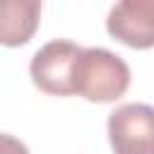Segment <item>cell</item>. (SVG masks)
<instances>
[{
	"mask_svg": "<svg viewBox=\"0 0 154 154\" xmlns=\"http://www.w3.org/2000/svg\"><path fill=\"white\" fill-rule=\"evenodd\" d=\"M130 87L128 63L108 48H84L75 72V94L91 103L118 101Z\"/></svg>",
	"mask_w": 154,
	"mask_h": 154,
	"instance_id": "6da1fadb",
	"label": "cell"
},
{
	"mask_svg": "<svg viewBox=\"0 0 154 154\" xmlns=\"http://www.w3.org/2000/svg\"><path fill=\"white\" fill-rule=\"evenodd\" d=\"M116 154H154V106L123 103L106 123Z\"/></svg>",
	"mask_w": 154,
	"mask_h": 154,
	"instance_id": "3957f363",
	"label": "cell"
},
{
	"mask_svg": "<svg viewBox=\"0 0 154 154\" xmlns=\"http://www.w3.org/2000/svg\"><path fill=\"white\" fill-rule=\"evenodd\" d=\"M82 51H84L82 46L67 38H53L43 43L29 63L31 82L41 91L53 94V96L75 94V72H77Z\"/></svg>",
	"mask_w": 154,
	"mask_h": 154,
	"instance_id": "7a4b0ae2",
	"label": "cell"
},
{
	"mask_svg": "<svg viewBox=\"0 0 154 154\" xmlns=\"http://www.w3.org/2000/svg\"><path fill=\"white\" fill-rule=\"evenodd\" d=\"M41 17V2L36 0H7L2 5V26H0V41L10 48L29 43L38 26Z\"/></svg>",
	"mask_w": 154,
	"mask_h": 154,
	"instance_id": "5b68a950",
	"label": "cell"
},
{
	"mask_svg": "<svg viewBox=\"0 0 154 154\" xmlns=\"http://www.w3.org/2000/svg\"><path fill=\"white\" fill-rule=\"evenodd\" d=\"M2 154H29L26 144L22 140H14L12 135H2Z\"/></svg>",
	"mask_w": 154,
	"mask_h": 154,
	"instance_id": "8992f818",
	"label": "cell"
},
{
	"mask_svg": "<svg viewBox=\"0 0 154 154\" xmlns=\"http://www.w3.org/2000/svg\"><path fill=\"white\" fill-rule=\"evenodd\" d=\"M106 31L130 48H154V0L116 2L106 17Z\"/></svg>",
	"mask_w": 154,
	"mask_h": 154,
	"instance_id": "277c9868",
	"label": "cell"
}]
</instances>
